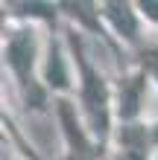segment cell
<instances>
[{"label":"cell","instance_id":"cell-3","mask_svg":"<svg viewBox=\"0 0 158 160\" xmlns=\"http://www.w3.org/2000/svg\"><path fill=\"white\" fill-rule=\"evenodd\" d=\"M59 114H62L64 128H68V137H70V143L76 146V154H79V157H88V143H85V137H82L79 125L73 122V111H70V105H68V102H59Z\"/></svg>","mask_w":158,"mask_h":160},{"label":"cell","instance_id":"cell-4","mask_svg":"<svg viewBox=\"0 0 158 160\" xmlns=\"http://www.w3.org/2000/svg\"><path fill=\"white\" fill-rule=\"evenodd\" d=\"M108 15H111L114 26L126 35V38H135V18H132V12H129V6L111 3V6H108Z\"/></svg>","mask_w":158,"mask_h":160},{"label":"cell","instance_id":"cell-1","mask_svg":"<svg viewBox=\"0 0 158 160\" xmlns=\"http://www.w3.org/2000/svg\"><path fill=\"white\" fill-rule=\"evenodd\" d=\"M85 102H88V111H91L97 131L103 134L106 131V88L88 67H85Z\"/></svg>","mask_w":158,"mask_h":160},{"label":"cell","instance_id":"cell-6","mask_svg":"<svg viewBox=\"0 0 158 160\" xmlns=\"http://www.w3.org/2000/svg\"><path fill=\"white\" fill-rule=\"evenodd\" d=\"M138 90H141V82L129 84V90H126V96H123V117H132L135 111H138Z\"/></svg>","mask_w":158,"mask_h":160},{"label":"cell","instance_id":"cell-2","mask_svg":"<svg viewBox=\"0 0 158 160\" xmlns=\"http://www.w3.org/2000/svg\"><path fill=\"white\" fill-rule=\"evenodd\" d=\"M9 61L18 70V76L26 79V73L32 67V41L26 35H15L12 38V44H9Z\"/></svg>","mask_w":158,"mask_h":160},{"label":"cell","instance_id":"cell-8","mask_svg":"<svg viewBox=\"0 0 158 160\" xmlns=\"http://www.w3.org/2000/svg\"><path fill=\"white\" fill-rule=\"evenodd\" d=\"M26 9H30V12H35V15H50L47 6H35V3H32V6H26Z\"/></svg>","mask_w":158,"mask_h":160},{"label":"cell","instance_id":"cell-5","mask_svg":"<svg viewBox=\"0 0 158 160\" xmlns=\"http://www.w3.org/2000/svg\"><path fill=\"white\" fill-rule=\"evenodd\" d=\"M47 79L56 84V88H64L68 84V76H64V64H62V55L53 50L50 55V64H47Z\"/></svg>","mask_w":158,"mask_h":160},{"label":"cell","instance_id":"cell-7","mask_svg":"<svg viewBox=\"0 0 158 160\" xmlns=\"http://www.w3.org/2000/svg\"><path fill=\"white\" fill-rule=\"evenodd\" d=\"M144 9L155 18V21H158V3H155V0H144Z\"/></svg>","mask_w":158,"mask_h":160}]
</instances>
